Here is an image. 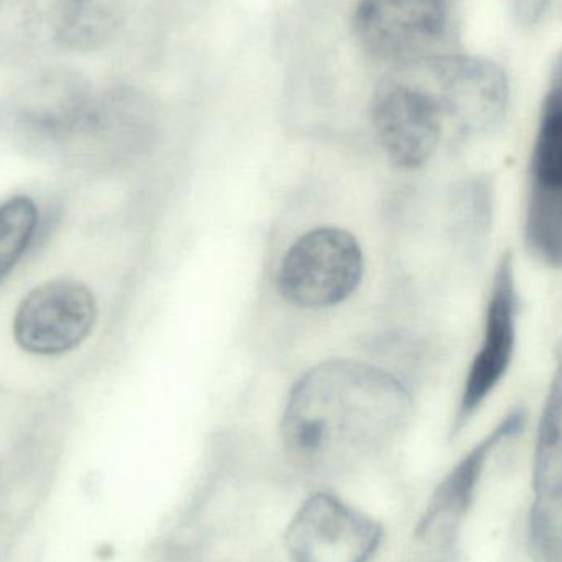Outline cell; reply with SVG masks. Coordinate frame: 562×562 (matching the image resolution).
Returning a JSON list of instances; mask_svg holds the SVG:
<instances>
[{
  "mask_svg": "<svg viewBox=\"0 0 562 562\" xmlns=\"http://www.w3.org/2000/svg\"><path fill=\"white\" fill-rule=\"evenodd\" d=\"M412 395L395 376L356 360H327L291 390L281 422L297 465L333 471L385 446L408 422Z\"/></svg>",
  "mask_w": 562,
  "mask_h": 562,
  "instance_id": "cell-1",
  "label": "cell"
},
{
  "mask_svg": "<svg viewBox=\"0 0 562 562\" xmlns=\"http://www.w3.org/2000/svg\"><path fill=\"white\" fill-rule=\"evenodd\" d=\"M438 102L446 128L471 137L501 124L508 108V79L497 63L472 55H431L408 63Z\"/></svg>",
  "mask_w": 562,
  "mask_h": 562,
  "instance_id": "cell-2",
  "label": "cell"
},
{
  "mask_svg": "<svg viewBox=\"0 0 562 562\" xmlns=\"http://www.w3.org/2000/svg\"><path fill=\"white\" fill-rule=\"evenodd\" d=\"M363 272L362 247L349 231L317 227L290 247L277 283L283 300L293 306L324 310L349 300Z\"/></svg>",
  "mask_w": 562,
  "mask_h": 562,
  "instance_id": "cell-3",
  "label": "cell"
},
{
  "mask_svg": "<svg viewBox=\"0 0 562 562\" xmlns=\"http://www.w3.org/2000/svg\"><path fill=\"white\" fill-rule=\"evenodd\" d=\"M370 119L376 140L403 170L425 167L448 131L438 102L408 66H396L379 82Z\"/></svg>",
  "mask_w": 562,
  "mask_h": 562,
  "instance_id": "cell-4",
  "label": "cell"
},
{
  "mask_svg": "<svg viewBox=\"0 0 562 562\" xmlns=\"http://www.w3.org/2000/svg\"><path fill=\"white\" fill-rule=\"evenodd\" d=\"M448 20V0H360L353 33L367 55L396 68L431 56Z\"/></svg>",
  "mask_w": 562,
  "mask_h": 562,
  "instance_id": "cell-5",
  "label": "cell"
},
{
  "mask_svg": "<svg viewBox=\"0 0 562 562\" xmlns=\"http://www.w3.org/2000/svg\"><path fill=\"white\" fill-rule=\"evenodd\" d=\"M382 537V527L373 518L319 492L291 520L286 550L293 562H369Z\"/></svg>",
  "mask_w": 562,
  "mask_h": 562,
  "instance_id": "cell-6",
  "label": "cell"
},
{
  "mask_svg": "<svg viewBox=\"0 0 562 562\" xmlns=\"http://www.w3.org/2000/svg\"><path fill=\"white\" fill-rule=\"evenodd\" d=\"M98 321L94 293L75 280H53L30 291L13 317V337L26 352L56 356L81 346Z\"/></svg>",
  "mask_w": 562,
  "mask_h": 562,
  "instance_id": "cell-7",
  "label": "cell"
},
{
  "mask_svg": "<svg viewBox=\"0 0 562 562\" xmlns=\"http://www.w3.org/2000/svg\"><path fill=\"white\" fill-rule=\"evenodd\" d=\"M518 288L514 254L502 256L492 280L481 346L472 359L456 413L459 431L507 375L517 347Z\"/></svg>",
  "mask_w": 562,
  "mask_h": 562,
  "instance_id": "cell-8",
  "label": "cell"
},
{
  "mask_svg": "<svg viewBox=\"0 0 562 562\" xmlns=\"http://www.w3.org/2000/svg\"><path fill=\"white\" fill-rule=\"evenodd\" d=\"M527 423V413L524 409H514L508 413L485 438H482L451 472L438 485L422 520H419L416 535L422 540L448 541L454 538L462 518L471 508L479 482L484 474L488 459L495 449L501 448L505 441L520 435Z\"/></svg>",
  "mask_w": 562,
  "mask_h": 562,
  "instance_id": "cell-9",
  "label": "cell"
},
{
  "mask_svg": "<svg viewBox=\"0 0 562 562\" xmlns=\"http://www.w3.org/2000/svg\"><path fill=\"white\" fill-rule=\"evenodd\" d=\"M75 0H0V58L25 59L61 48Z\"/></svg>",
  "mask_w": 562,
  "mask_h": 562,
  "instance_id": "cell-10",
  "label": "cell"
},
{
  "mask_svg": "<svg viewBox=\"0 0 562 562\" xmlns=\"http://www.w3.org/2000/svg\"><path fill=\"white\" fill-rule=\"evenodd\" d=\"M533 491L535 502H562V340L554 350L553 376L538 423Z\"/></svg>",
  "mask_w": 562,
  "mask_h": 562,
  "instance_id": "cell-11",
  "label": "cell"
},
{
  "mask_svg": "<svg viewBox=\"0 0 562 562\" xmlns=\"http://www.w3.org/2000/svg\"><path fill=\"white\" fill-rule=\"evenodd\" d=\"M525 239L535 256L562 269V190L531 184L525 216Z\"/></svg>",
  "mask_w": 562,
  "mask_h": 562,
  "instance_id": "cell-12",
  "label": "cell"
},
{
  "mask_svg": "<svg viewBox=\"0 0 562 562\" xmlns=\"http://www.w3.org/2000/svg\"><path fill=\"white\" fill-rule=\"evenodd\" d=\"M531 184L562 190V81H551L531 151Z\"/></svg>",
  "mask_w": 562,
  "mask_h": 562,
  "instance_id": "cell-13",
  "label": "cell"
},
{
  "mask_svg": "<svg viewBox=\"0 0 562 562\" xmlns=\"http://www.w3.org/2000/svg\"><path fill=\"white\" fill-rule=\"evenodd\" d=\"M124 20L122 0H75L63 32L61 48L91 52L101 48Z\"/></svg>",
  "mask_w": 562,
  "mask_h": 562,
  "instance_id": "cell-14",
  "label": "cell"
},
{
  "mask_svg": "<svg viewBox=\"0 0 562 562\" xmlns=\"http://www.w3.org/2000/svg\"><path fill=\"white\" fill-rule=\"evenodd\" d=\"M38 211L30 198L19 196L0 206V284L13 272L35 234Z\"/></svg>",
  "mask_w": 562,
  "mask_h": 562,
  "instance_id": "cell-15",
  "label": "cell"
},
{
  "mask_svg": "<svg viewBox=\"0 0 562 562\" xmlns=\"http://www.w3.org/2000/svg\"><path fill=\"white\" fill-rule=\"evenodd\" d=\"M551 0H510L512 16L521 30L535 29L543 22Z\"/></svg>",
  "mask_w": 562,
  "mask_h": 562,
  "instance_id": "cell-16",
  "label": "cell"
}]
</instances>
